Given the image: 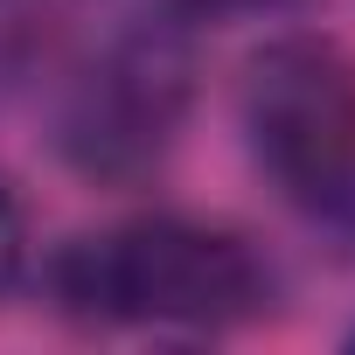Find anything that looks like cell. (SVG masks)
I'll return each instance as SVG.
<instances>
[{"label": "cell", "instance_id": "obj_3", "mask_svg": "<svg viewBox=\"0 0 355 355\" xmlns=\"http://www.w3.org/2000/svg\"><path fill=\"white\" fill-rule=\"evenodd\" d=\"M196 105V49H189V21L174 8L153 15H125L112 35H98L49 112V139L63 153V167H77L84 182L125 189L174 153Z\"/></svg>", "mask_w": 355, "mask_h": 355}, {"label": "cell", "instance_id": "obj_6", "mask_svg": "<svg viewBox=\"0 0 355 355\" xmlns=\"http://www.w3.org/2000/svg\"><path fill=\"white\" fill-rule=\"evenodd\" d=\"M348 348H355V334H348Z\"/></svg>", "mask_w": 355, "mask_h": 355}, {"label": "cell", "instance_id": "obj_5", "mask_svg": "<svg viewBox=\"0 0 355 355\" xmlns=\"http://www.w3.org/2000/svg\"><path fill=\"white\" fill-rule=\"evenodd\" d=\"M160 8H174L182 21H230V15H286L300 0H160Z\"/></svg>", "mask_w": 355, "mask_h": 355}, {"label": "cell", "instance_id": "obj_1", "mask_svg": "<svg viewBox=\"0 0 355 355\" xmlns=\"http://www.w3.org/2000/svg\"><path fill=\"white\" fill-rule=\"evenodd\" d=\"M49 300L84 327L230 334L279 306V265L209 216H132L70 237L49 258Z\"/></svg>", "mask_w": 355, "mask_h": 355}, {"label": "cell", "instance_id": "obj_4", "mask_svg": "<svg viewBox=\"0 0 355 355\" xmlns=\"http://www.w3.org/2000/svg\"><path fill=\"white\" fill-rule=\"evenodd\" d=\"M21 272H28V202H21V189L8 174H0V300L21 286Z\"/></svg>", "mask_w": 355, "mask_h": 355}, {"label": "cell", "instance_id": "obj_2", "mask_svg": "<svg viewBox=\"0 0 355 355\" xmlns=\"http://www.w3.org/2000/svg\"><path fill=\"white\" fill-rule=\"evenodd\" d=\"M237 125L265 189L320 237L355 244V56L293 28L244 56Z\"/></svg>", "mask_w": 355, "mask_h": 355}]
</instances>
